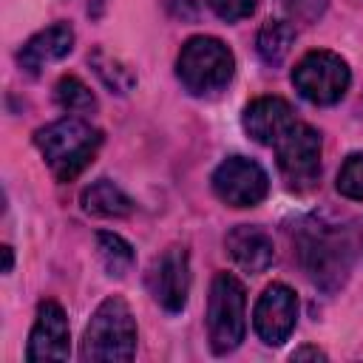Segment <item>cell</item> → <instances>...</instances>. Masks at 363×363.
Returning <instances> with one entry per match:
<instances>
[{
	"mask_svg": "<svg viewBox=\"0 0 363 363\" xmlns=\"http://www.w3.org/2000/svg\"><path fill=\"white\" fill-rule=\"evenodd\" d=\"M292 244H295V258L303 275L320 292L332 295L349 281L352 244L343 227L318 216H306L292 230Z\"/></svg>",
	"mask_w": 363,
	"mask_h": 363,
	"instance_id": "obj_1",
	"label": "cell"
},
{
	"mask_svg": "<svg viewBox=\"0 0 363 363\" xmlns=\"http://www.w3.org/2000/svg\"><path fill=\"white\" fill-rule=\"evenodd\" d=\"M34 145L57 182H74L102 147V130L85 116H62L34 133Z\"/></svg>",
	"mask_w": 363,
	"mask_h": 363,
	"instance_id": "obj_2",
	"label": "cell"
},
{
	"mask_svg": "<svg viewBox=\"0 0 363 363\" xmlns=\"http://www.w3.org/2000/svg\"><path fill=\"white\" fill-rule=\"evenodd\" d=\"M82 360L116 363L136 354V320L125 298L108 295L91 315L82 335Z\"/></svg>",
	"mask_w": 363,
	"mask_h": 363,
	"instance_id": "obj_3",
	"label": "cell"
},
{
	"mask_svg": "<svg viewBox=\"0 0 363 363\" xmlns=\"http://www.w3.org/2000/svg\"><path fill=\"white\" fill-rule=\"evenodd\" d=\"M235 74V57L218 37H190L176 60V77L193 96H213L230 85Z\"/></svg>",
	"mask_w": 363,
	"mask_h": 363,
	"instance_id": "obj_4",
	"label": "cell"
},
{
	"mask_svg": "<svg viewBox=\"0 0 363 363\" xmlns=\"http://www.w3.org/2000/svg\"><path fill=\"white\" fill-rule=\"evenodd\" d=\"M247 335V292L233 272H218L207 298V337L213 354H230Z\"/></svg>",
	"mask_w": 363,
	"mask_h": 363,
	"instance_id": "obj_5",
	"label": "cell"
},
{
	"mask_svg": "<svg viewBox=\"0 0 363 363\" xmlns=\"http://www.w3.org/2000/svg\"><path fill=\"white\" fill-rule=\"evenodd\" d=\"M295 91L312 105H335L346 96L352 85V71L346 60L335 51H309L292 68Z\"/></svg>",
	"mask_w": 363,
	"mask_h": 363,
	"instance_id": "obj_6",
	"label": "cell"
},
{
	"mask_svg": "<svg viewBox=\"0 0 363 363\" xmlns=\"http://www.w3.org/2000/svg\"><path fill=\"white\" fill-rule=\"evenodd\" d=\"M272 147L286 187L295 193H309L320 179V133L306 122H295Z\"/></svg>",
	"mask_w": 363,
	"mask_h": 363,
	"instance_id": "obj_7",
	"label": "cell"
},
{
	"mask_svg": "<svg viewBox=\"0 0 363 363\" xmlns=\"http://www.w3.org/2000/svg\"><path fill=\"white\" fill-rule=\"evenodd\" d=\"M213 193L227 207H255L269 193V176L267 170L247 156H227L213 170Z\"/></svg>",
	"mask_w": 363,
	"mask_h": 363,
	"instance_id": "obj_8",
	"label": "cell"
},
{
	"mask_svg": "<svg viewBox=\"0 0 363 363\" xmlns=\"http://www.w3.org/2000/svg\"><path fill=\"white\" fill-rule=\"evenodd\" d=\"M150 298L164 312H182L190 295V255L184 247L173 244L164 252H159L145 275Z\"/></svg>",
	"mask_w": 363,
	"mask_h": 363,
	"instance_id": "obj_9",
	"label": "cell"
},
{
	"mask_svg": "<svg viewBox=\"0 0 363 363\" xmlns=\"http://www.w3.org/2000/svg\"><path fill=\"white\" fill-rule=\"evenodd\" d=\"M298 320V298L286 284H269L255 309H252V329L267 346H281Z\"/></svg>",
	"mask_w": 363,
	"mask_h": 363,
	"instance_id": "obj_10",
	"label": "cell"
},
{
	"mask_svg": "<svg viewBox=\"0 0 363 363\" xmlns=\"http://www.w3.org/2000/svg\"><path fill=\"white\" fill-rule=\"evenodd\" d=\"M68 318L57 301H43L28 335L26 360H68Z\"/></svg>",
	"mask_w": 363,
	"mask_h": 363,
	"instance_id": "obj_11",
	"label": "cell"
},
{
	"mask_svg": "<svg viewBox=\"0 0 363 363\" xmlns=\"http://www.w3.org/2000/svg\"><path fill=\"white\" fill-rule=\"evenodd\" d=\"M295 108L281 99V96H258L252 99L244 113H241V125L244 130L258 142V145H275L292 125H295Z\"/></svg>",
	"mask_w": 363,
	"mask_h": 363,
	"instance_id": "obj_12",
	"label": "cell"
},
{
	"mask_svg": "<svg viewBox=\"0 0 363 363\" xmlns=\"http://www.w3.org/2000/svg\"><path fill=\"white\" fill-rule=\"evenodd\" d=\"M71 48H74V28L68 23H54L23 43V48L17 51V62L23 71L40 74L51 62H60L62 57H68Z\"/></svg>",
	"mask_w": 363,
	"mask_h": 363,
	"instance_id": "obj_13",
	"label": "cell"
},
{
	"mask_svg": "<svg viewBox=\"0 0 363 363\" xmlns=\"http://www.w3.org/2000/svg\"><path fill=\"white\" fill-rule=\"evenodd\" d=\"M224 247H227V255L233 258V264L241 267L250 275L267 272L269 264L275 261L272 238L261 227H255V224H238V227H233L227 233V238H224Z\"/></svg>",
	"mask_w": 363,
	"mask_h": 363,
	"instance_id": "obj_14",
	"label": "cell"
},
{
	"mask_svg": "<svg viewBox=\"0 0 363 363\" xmlns=\"http://www.w3.org/2000/svg\"><path fill=\"white\" fill-rule=\"evenodd\" d=\"M79 204L88 216H96V218H125L136 207L133 199L111 179H96L94 184H88L79 196Z\"/></svg>",
	"mask_w": 363,
	"mask_h": 363,
	"instance_id": "obj_15",
	"label": "cell"
},
{
	"mask_svg": "<svg viewBox=\"0 0 363 363\" xmlns=\"http://www.w3.org/2000/svg\"><path fill=\"white\" fill-rule=\"evenodd\" d=\"M292 45H295V26H292V20H267L261 26V31H258V40H255L258 57L267 65H272V68L284 65V60L289 57Z\"/></svg>",
	"mask_w": 363,
	"mask_h": 363,
	"instance_id": "obj_16",
	"label": "cell"
},
{
	"mask_svg": "<svg viewBox=\"0 0 363 363\" xmlns=\"http://www.w3.org/2000/svg\"><path fill=\"white\" fill-rule=\"evenodd\" d=\"M88 62L94 68V74L102 79L105 88H111L113 94H130L136 88V74L130 71L128 62H122L119 57H113L105 48H94L88 54Z\"/></svg>",
	"mask_w": 363,
	"mask_h": 363,
	"instance_id": "obj_17",
	"label": "cell"
},
{
	"mask_svg": "<svg viewBox=\"0 0 363 363\" xmlns=\"http://www.w3.org/2000/svg\"><path fill=\"white\" fill-rule=\"evenodd\" d=\"M96 250H99V261L111 278H125L133 269L136 255H133V247L122 235L99 230L96 233Z\"/></svg>",
	"mask_w": 363,
	"mask_h": 363,
	"instance_id": "obj_18",
	"label": "cell"
},
{
	"mask_svg": "<svg viewBox=\"0 0 363 363\" xmlns=\"http://www.w3.org/2000/svg\"><path fill=\"white\" fill-rule=\"evenodd\" d=\"M54 99L62 111L74 113V116H85V113H94L96 111V96L94 91L74 74L62 77L57 85H54Z\"/></svg>",
	"mask_w": 363,
	"mask_h": 363,
	"instance_id": "obj_19",
	"label": "cell"
},
{
	"mask_svg": "<svg viewBox=\"0 0 363 363\" xmlns=\"http://www.w3.org/2000/svg\"><path fill=\"white\" fill-rule=\"evenodd\" d=\"M337 193L352 199V201H363V153H352L340 164V170H337Z\"/></svg>",
	"mask_w": 363,
	"mask_h": 363,
	"instance_id": "obj_20",
	"label": "cell"
},
{
	"mask_svg": "<svg viewBox=\"0 0 363 363\" xmlns=\"http://www.w3.org/2000/svg\"><path fill=\"white\" fill-rule=\"evenodd\" d=\"M329 0H278V6L286 11V17L292 23H318L326 11Z\"/></svg>",
	"mask_w": 363,
	"mask_h": 363,
	"instance_id": "obj_21",
	"label": "cell"
},
{
	"mask_svg": "<svg viewBox=\"0 0 363 363\" xmlns=\"http://www.w3.org/2000/svg\"><path fill=\"white\" fill-rule=\"evenodd\" d=\"M207 3H210V9H213L221 20H227V23L244 20V17H250V14L258 9V0H207Z\"/></svg>",
	"mask_w": 363,
	"mask_h": 363,
	"instance_id": "obj_22",
	"label": "cell"
},
{
	"mask_svg": "<svg viewBox=\"0 0 363 363\" xmlns=\"http://www.w3.org/2000/svg\"><path fill=\"white\" fill-rule=\"evenodd\" d=\"M306 357H312V360H326V354H323L318 346H301V349L292 352V360H306Z\"/></svg>",
	"mask_w": 363,
	"mask_h": 363,
	"instance_id": "obj_23",
	"label": "cell"
},
{
	"mask_svg": "<svg viewBox=\"0 0 363 363\" xmlns=\"http://www.w3.org/2000/svg\"><path fill=\"white\" fill-rule=\"evenodd\" d=\"M11 267H14V255H11V247H9V244H3V272H11Z\"/></svg>",
	"mask_w": 363,
	"mask_h": 363,
	"instance_id": "obj_24",
	"label": "cell"
},
{
	"mask_svg": "<svg viewBox=\"0 0 363 363\" xmlns=\"http://www.w3.org/2000/svg\"><path fill=\"white\" fill-rule=\"evenodd\" d=\"M360 244H363V233H360Z\"/></svg>",
	"mask_w": 363,
	"mask_h": 363,
	"instance_id": "obj_25",
	"label": "cell"
}]
</instances>
